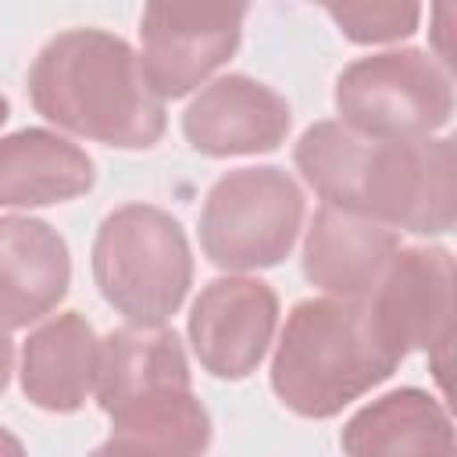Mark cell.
Instances as JSON below:
<instances>
[{"label":"cell","instance_id":"cell-1","mask_svg":"<svg viewBox=\"0 0 457 457\" xmlns=\"http://www.w3.org/2000/svg\"><path fill=\"white\" fill-rule=\"evenodd\" d=\"M293 157L332 207L418 236L453 228V139H386L346 121H318Z\"/></svg>","mask_w":457,"mask_h":457},{"label":"cell","instance_id":"cell-2","mask_svg":"<svg viewBox=\"0 0 457 457\" xmlns=\"http://www.w3.org/2000/svg\"><path fill=\"white\" fill-rule=\"evenodd\" d=\"M29 93L46 121L107 146L139 150L164 132V96L139 54L100 29L54 36L29 71Z\"/></svg>","mask_w":457,"mask_h":457},{"label":"cell","instance_id":"cell-3","mask_svg":"<svg viewBox=\"0 0 457 457\" xmlns=\"http://www.w3.org/2000/svg\"><path fill=\"white\" fill-rule=\"evenodd\" d=\"M111 436L100 446L132 453H200L211 443V418L189 389L186 353L164 325H125L100 343L93 386Z\"/></svg>","mask_w":457,"mask_h":457},{"label":"cell","instance_id":"cell-4","mask_svg":"<svg viewBox=\"0 0 457 457\" xmlns=\"http://www.w3.org/2000/svg\"><path fill=\"white\" fill-rule=\"evenodd\" d=\"M400 361L403 353L382 332L364 296L303 300L282 328L271 389L303 418H332L389 378Z\"/></svg>","mask_w":457,"mask_h":457},{"label":"cell","instance_id":"cell-5","mask_svg":"<svg viewBox=\"0 0 457 457\" xmlns=\"http://www.w3.org/2000/svg\"><path fill=\"white\" fill-rule=\"evenodd\" d=\"M93 278L104 300L129 321L164 325L182 307L193 282L182 225L157 207H118L96 232Z\"/></svg>","mask_w":457,"mask_h":457},{"label":"cell","instance_id":"cell-6","mask_svg":"<svg viewBox=\"0 0 457 457\" xmlns=\"http://www.w3.org/2000/svg\"><path fill=\"white\" fill-rule=\"evenodd\" d=\"M303 193L282 168H239L214 182L200 211V246L228 271L278 264L300 232Z\"/></svg>","mask_w":457,"mask_h":457},{"label":"cell","instance_id":"cell-7","mask_svg":"<svg viewBox=\"0 0 457 457\" xmlns=\"http://www.w3.org/2000/svg\"><path fill=\"white\" fill-rule=\"evenodd\" d=\"M343 121L368 136L421 139L450 121L453 82L446 64L421 50H389L350 64L336 82Z\"/></svg>","mask_w":457,"mask_h":457},{"label":"cell","instance_id":"cell-8","mask_svg":"<svg viewBox=\"0 0 457 457\" xmlns=\"http://www.w3.org/2000/svg\"><path fill=\"white\" fill-rule=\"evenodd\" d=\"M250 0H146L143 71L161 96H186L239 46Z\"/></svg>","mask_w":457,"mask_h":457},{"label":"cell","instance_id":"cell-9","mask_svg":"<svg viewBox=\"0 0 457 457\" xmlns=\"http://www.w3.org/2000/svg\"><path fill=\"white\" fill-rule=\"evenodd\" d=\"M450 282L453 261L439 246H411L389 257L378 282L364 293L382 332L400 353L450 350Z\"/></svg>","mask_w":457,"mask_h":457},{"label":"cell","instance_id":"cell-10","mask_svg":"<svg viewBox=\"0 0 457 457\" xmlns=\"http://www.w3.org/2000/svg\"><path fill=\"white\" fill-rule=\"evenodd\" d=\"M278 300L261 278H214L193 303L189 339L214 378H246L268 353Z\"/></svg>","mask_w":457,"mask_h":457},{"label":"cell","instance_id":"cell-11","mask_svg":"<svg viewBox=\"0 0 457 457\" xmlns=\"http://www.w3.org/2000/svg\"><path fill=\"white\" fill-rule=\"evenodd\" d=\"M289 104L246 75L214 79L182 114V132L193 150L211 157L264 154L289 132Z\"/></svg>","mask_w":457,"mask_h":457},{"label":"cell","instance_id":"cell-12","mask_svg":"<svg viewBox=\"0 0 457 457\" xmlns=\"http://www.w3.org/2000/svg\"><path fill=\"white\" fill-rule=\"evenodd\" d=\"M71 261L64 239L36 218H0V328H21L50 314L68 293Z\"/></svg>","mask_w":457,"mask_h":457},{"label":"cell","instance_id":"cell-13","mask_svg":"<svg viewBox=\"0 0 457 457\" xmlns=\"http://www.w3.org/2000/svg\"><path fill=\"white\" fill-rule=\"evenodd\" d=\"M393 253L396 236L389 232V225L325 204L307 232L303 275L336 296H364L378 282Z\"/></svg>","mask_w":457,"mask_h":457},{"label":"cell","instance_id":"cell-14","mask_svg":"<svg viewBox=\"0 0 457 457\" xmlns=\"http://www.w3.org/2000/svg\"><path fill=\"white\" fill-rule=\"evenodd\" d=\"M100 339L75 311L39 325L21 353V389L43 411H79L96 386Z\"/></svg>","mask_w":457,"mask_h":457},{"label":"cell","instance_id":"cell-15","mask_svg":"<svg viewBox=\"0 0 457 457\" xmlns=\"http://www.w3.org/2000/svg\"><path fill=\"white\" fill-rule=\"evenodd\" d=\"M93 186V161L75 143L21 129L0 139V207H43L82 196Z\"/></svg>","mask_w":457,"mask_h":457},{"label":"cell","instance_id":"cell-16","mask_svg":"<svg viewBox=\"0 0 457 457\" xmlns=\"http://www.w3.org/2000/svg\"><path fill=\"white\" fill-rule=\"evenodd\" d=\"M346 453H446L453 432L446 411L421 389H396L364 407L343 432Z\"/></svg>","mask_w":457,"mask_h":457},{"label":"cell","instance_id":"cell-17","mask_svg":"<svg viewBox=\"0 0 457 457\" xmlns=\"http://www.w3.org/2000/svg\"><path fill=\"white\" fill-rule=\"evenodd\" d=\"M353 43L403 39L418 25V0H314Z\"/></svg>","mask_w":457,"mask_h":457},{"label":"cell","instance_id":"cell-18","mask_svg":"<svg viewBox=\"0 0 457 457\" xmlns=\"http://www.w3.org/2000/svg\"><path fill=\"white\" fill-rule=\"evenodd\" d=\"M11 361H14V350H11V339H7L4 328H0V393H4V386H7V378H11Z\"/></svg>","mask_w":457,"mask_h":457},{"label":"cell","instance_id":"cell-19","mask_svg":"<svg viewBox=\"0 0 457 457\" xmlns=\"http://www.w3.org/2000/svg\"><path fill=\"white\" fill-rule=\"evenodd\" d=\"M0 453H21V443L4 428H0Z\"/></svg>","mask_w":457,"mask_h":457},{"label":"cell","instance_id":"cell-20","mask_svg":"<svg viewBox=\"0 0 457 457\" xmlns=\"http://www.w3.org/2000/svg\"><path fill=\"white\" fill-rule=\"evenodd\" d=\"M4 121H7V100L0 96V125H4Z\"/></svg>","mask_w":457,"mask_h":457}]
</instances>
